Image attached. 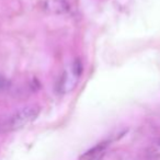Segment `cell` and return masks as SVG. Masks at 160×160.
<instances>
[{"label":"cell","mask_w":160,"mask_h":160,"mask_svg":"<svg viewBox=\"0 0 160 160\" xmlns=\"http://www.w3.org/2000/svg\"><path fill=\"white\" fill-rule=\"evenodd\" d=\"M103 150H104V146L101 145V146L96 147V148L92 149L91 151H89L88 153H86L85 157H87L88 156L89 160H101L102 155H103Z\"/></svg>","instance_id":"2"},{"label":"cell","mask_w":160,"mask_h":160,"mask_svg":"<svg viewBox=\"0 0 160 160\" xmlns=\"http://www.w3.org/2000/svg\"><path fill=\"white\" fill-rule=\"evenodd\" d=\"M158 144H159V146H160V139H159V142H158Z\"/></svg>","instance_id":"3"},{"label":"cell","mask_w":160,"mask_h":160,"mask_svg":"<svg viewBox=\"0 0 160 160\" xmlns=\"http://www.w3.org/2000/svg\"><path fill=\"white\" fill-rule=\"evenodd\" d=\"M38 113H40V108L38 105H28L10 115L9 118H7V121L3 122L1 127L8 132L19 131L33 122L38 118Z\"/></svg>","instance_id":"1"}]
</instances>
